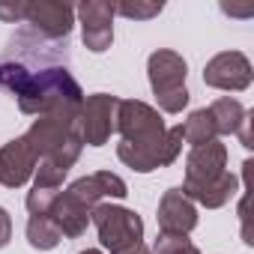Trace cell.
I'll list each match as a JSON object with an SVG mask.
<instances>
[{
    "label": "cell",
    "mask_w": 254,
    "mask_h": 254,
    "mask_svg": "<svg viewBox=\"0 0 254 254\" xmlns=\"http://www.w3.org/2000/svg\"><path fill=\"white\" fill-rule=\"evenodd\" d=\"M0 87L9 90L21 114H78L84 90L69 72V45L45 39L30 27L18 30L0 54Z\"/></svg>",
    "instance_id": "obj_1"
},
{
    "label": "cell",
    "mask_w": 254,
    "mask_h": 254,
    "mask_svg": "<svg viewBox=\"0 0 254 254\" xmlns=\"http://www.w3.org/2000/svg\"><path fill=\"white\" fill-rule=\"evenodd\" d=\"M114 132L123 135L117 144V159L138 174L168 168L183 153V123L165 126L162 114L141 99H120Z\"/></svg>",
    "instance_id": "obj_2"
},
{
    "label": "cell",
    "mask_w": 254,
    "mask_h": 254,
    "mask_svg": "<svg viewBox=\"0 0 254 254\" xmlns=\"http://www.w3.org/2000/svg\"><path fill=\"white\" fill-rule=\"evenodd\" d=\"M75 117L78 114L60 111V114H45V117L33 120L24 138L33 147L36 162H51L69 174V168L78 162L81 147H84L78 138V129H75Z\"/></svg>",
    "instance_id": "obj_3"
},
{
    "label": "cell",
    "mask_w": 254,
    "mask_h": 254,
    "mask_svg": "<svg viewBox=\"0 0 254 254\" xmlns=\"http://www.w3.org/2000/svg\"><path fill=\"white\" fill-rule=\"evenodd\" d=\"M147 75H150V87H153L156 102H159L156 111L180 114L189 105V90H186L189 66H186L183 54H177L171 48L153 51L150 60H147Z\"/></svg>",
    "instance_id": "obj_4"
},
{
    "label": "cell",
    "mask_w": 254,
    "mask_h": 254,
    "mask_svg": "<svg viewBox=\"0 0 254 254\" xmlns=\"http://www.w3.org/2000/svg\"><path fill=\"white\" fill-rule=\"evenodd\" d=\"M90 221L99 230V242L111 254L144 242V221L135 209H126L117 203H99V206H93Z\"/></svg>",
    "instance_id": "obj_5"
},
{
    "label": "cell",
    "mask_w": 254,
    "mask_h": 254,
    "mask_svg": "<svg viewBox=\"0 0 254 254\" xmlns=\"http://www.w3.org/2000/svg\"><path fill=\"white\" fill-rule=\"evenodd\" d=\"M117 105H120V99L111 93L84 96L78 117H75V129H78L81 144H87V147L108 144V138L114 132V123H117Z\"/></svg>",
    "instance_id": "obj_6"
},
{
    "label": "cell",
    "mask_w": 254,
    "mask_h": 254,
    "mask_svg": "<svg viewBox=\"0 0 254 254\" xmlns=\"http://www.w3.org/2000/svg\"><path fill=\"white\" fill-rule=\"evenodd\" d=\"M24 21L33 33L63 42L75 27V9L69 3H57V0H33L24 6Z\"/></svg>",
    "instance_id": "obj_7"
},
{
    "label": "cell",
    "mask_w": 254,
    "mask_h": 254,
    "mask_svg": "<svg viewBox=\"0 0 254 254\" xmlns=\"http://www.w3.org/2000/svg\"><path fill=\"white\" fill-rule=\"evenodd\" d=\"M251 78H254L251 60L242 51H221L203 66V84L212 90L239 93V90L251 87Z\"/></svg>",
    "instance_id": "obj_8"
},
{
    "label": "cell",
    "mask_w": 254,
    "mask_h": 254,
    "mask_svg": "<svg viewBox=\"0 0 254 254\" xmlns=\"http://www.w3.org/2000/svg\"><path fill=\"white\" fill-rule=\"evenodd\" d=\"M81 21V39L93 54H102L114 42V3L105 0H84L75 9Z\"/></svg>",
    "instance_id": "obj_9"
},
{
    "label": "cell",
    "mask_w": 254,
    "mask_h": 254,
    "mask_svg": "<svg viewBox=\"0 0 254 254\" xmlns=\"http://www.w3.org/2000/svg\"><path fill=\"white\" fill-rule=\"evenodd\" d=\"M33 171H36V153L24 135H18L0 147V186L21 189L33 177Z\"/></svg>",
    "instance_id": "obj_10"
},
{
    "label": "cell",
    "mask_w": 254,
    "mask_h": 254,
    "mask_svg": "<svg viewBox=\"0 0 254 254\" xmlns=\"http://www.w3.org/2000/svg\"><path fill=\"white\" fill-rule=\"evenodd\" d=\"M159 230L162 233H177V236H189L197 227V206L186 197V191L168 189L159 200Z\"/></svg>",
    "instance_id": "obj_11"
},
{
    "label": "cell",
    "mask_w": 254,
    "mask_h": 254,
    "mask_svg": "<svg viewBox=\"0 0 254 254\" xmlns=\"http://www.w3.org/2000/svg\"><path fill=\"white\" fill-rule=\"evenodd\" d=\"M227 171V147L221 141H209L203 147H191L186 156V189L189 186H203Z\"/></svg>",
    "instance_id": "obj_12"
},
{
    "label": "cell",
    "mask_w": 254,
    "mask_h": 254,
    "mask_svg": "<svg viewBox=\"0 0 254 254\" xmlns=\"http://www.w3.org/2000/svg\"><path fill=\"white\" fill-rule=\"evenodd\" d=\"M72 197H78L84 206H99L105 197H114V200H123L126 194H129V186H126L117 174L111 171H96V174H87L81 180H75L69 189H66Z\"/></svg>",
    "instance_id": "obj_13"
},
{
    "label": "cell",
    "mask_w": 254,
    "mask_h": 254,
    "mask_svg": "<svg viewBox=\"0 0 254 254\" xmlns=\"http://www.w3.org/2000/svg\"><path fill=\"white\" fill-rule=\"evenodd\" d=\"M90 212H93V209L84 206L78 197H72L69 191H60L48 215L54 218V224L60 227L63 236L75 239V236H81V233L87 230V224H90Z\"/></svg>",
    "instance_id": "obj_14"
},
{
    "label": "cell",
    "mask_w": 254,
    "mask_h": 254,
    "mask_svg": "<svg viewBox=\"0 0 254 254\" xmlns=\"http://www.w3.org/2000/svg\"><path fill=\"white\" fill-rule=\"evenodd\" d=\"M183 191H186V197L191 200V203H200V206H206V209H218V206H224L236 191H239V180L230 174V171H224L221 177H215V180H209V183H203V186H180Z\"/></svg>",
    "instance_id": "obj_15"
},
{
    "label": "cell",
    "mask_w": 254,
    "mask_h": 254,
    "mask_svg": "<svg viewBox=\"0 0 254 254\" xmlns=\"http://www.w3.org/2000/svg\"><path fill=\"white\" fill-rule=\"evenodd\" d=\"M209 114H212V123H215V132L218 135H236L242 126L248 123V111L242 108V102L230 99V96H221L209 105Z\"/></svg>",
    "instance_id": "obj_16"
},
{
    "label": "cell",
    "mask_w": 254,
    "mask_h": 254,
    "mask_svg": "<svg viewBox=\"0 0 254 254\" xmlns=\"http://www.w3.org/2000/svg\"><path fill=\"white\" fill-rule=\"evenodd\" d=\"M183 138L191 147H203L209 141H218V132H215V123H212L209 108H200V111H191L189 114V120L183 126Z\"/></svg>",
    "instance_id": "obj_17"
},
{
    "label": "cell",
    "mask_w": 254,
    "mask_h": 254,
    "mask_svg": "<svg viewBox=\"0 0 254 254\" xmlns=\"http://www.w3.org/2000/svg\"><path fill=\"white\" fill-rule=\"evenodd\" d=\"M60 239H63V233H60V227L54 224L51 215H30V221H27V242L36 251H51V248L60 245Z\"/></svg>",
    "instance_id": "obj_18"
},
{
    "label": "cell",
    "mask_w": 254,
    "mask_h": 254,
    "mask_svg": "<svg viewBox=\"0 0 254 254\" xmlns=\"http://www.w3.org/2000/svg\"><path fill=\"white\" fill-rule=\"evenodd\" d=\"M165 9V3H144V0H123V3H114V15H123L129 21H150Z\"/></svg>",
    "instance_id": "obj_19"
},
{
    "label": "cell",
    "mask_w": 254,
    "mask_h": 254,
    "mask_svg": "<svg viewBox=\"0 0 254 254\" xmlns=\"http://www.w3.org/2000/svg\"><path fill=\"white\" fill-rule=\"evenodd\" d=\"M153 254H200V248L189 239V236H177V233H159Z\"/></svg>",
    "instance_id": "obj_20"
},
{
    "label": "cell",
    "mask_w": 254,
    "mask_h": 254,
    "mask_svg": "<svg viewBox=\"0 0 254 254\" xmlns=\"http://www.w3.org/2000/svg\"><path fill=\"white\" fill-rule=\"evenodd\" d=\"M57 189H39V186H33L30 191H27V212L30 215H48L51 212V206H54V200H57Z\"/></svg>",
    "instance_id": "obj_21"
},
{
    "label": "cell",
    "mask_w": 254,
    "mask_h": 254,
    "mask_svg": "<svg viewBox=\"0 0 254 254\" xmlns=\"http://www.w3.org/2000/svg\"><path fill=\"white\" fill-rule=\"evenodd\" d=\"M24 0H12V3H3L0 0V21L6 24H15V21H24Z\"/></svg>",
    "instance_id": "obj_22"
},
{
    "label": "cell",
    "mask_w": 254,
    "mask_h": 254,
    "mask_svg": "<svg viewBox=\"0 0 254 254\" xmlns=\"http://www.w3.org/2000/svg\"><path fill=\"white\" fill-rule=\"evenodd\" d=\"M9 239H12V218H9V212L3 206H0V248H3Z\"/></svg>",
    "instance_id": "obj_23"
},
{
    "label": "cell",
    "mask_w": 254,
    "mask_h": 254,
    "mask_svg": "<svg viewBox=\"0 0 254 254\" xmlns=\"http://www.w3.org/2000/svg\"><path fill=\"white\" fill-rule=\"evenodd\" d=\"M117 254H153L144 242H138V245H132V248H123V251H117Z\"/></svg>",
    "instance_id": "obj_24"
},
{
    "label": "cell",
    "mask_w": 254,
    "mask_h": 254,
    "mask_svg": "<svg viewBox=\"0 0 254 254\" xmlns=\"http://www.w3.org/2000/svg\"><path fill=\"white\" fill-rule=\"evenodd\" d=\"M78 254H102L99 248H87V251H78Z\"/></svg>",
    "instance_id": "obj_25"
}]
</instances>
